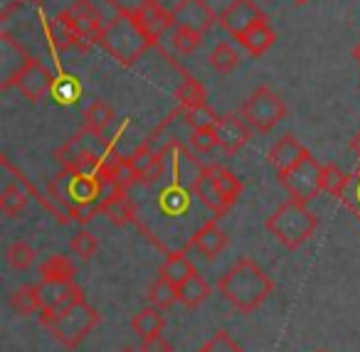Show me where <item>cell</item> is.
<instances>
[{
  "instance_id": "1",
  "label": "cell",
  "mask_w": 360,
  "mask_h": 352,
  "mask_svg": "<svg viewBox=\"0 0 360 352\" xmlns=\"http://www.w3.org/2000/svg\"><path fill=\"white\" fill-rule=\"evenodd\" d=\"M47 195L57 207L70 214L72 222L89 224L96 214H101V202L109 197V188L96 173L62 170L55 180H50Z\"/></svg>"
},
{
  "instance_id": "13",
  "label": "cell",
  "mask_w": 360,
  "mask_h": 352,
  "mask_svg": "<svg viewBox=\"0 0 360 352\" xmlns=\"http://www.w3.org/2000/svg\"><path fill=\"white\" fill-rule=\"evenodd\" d=\"M220 170H222V165H215V163L202 165L195 183H193L195 197L200 200L215 217H225V214L230 212V204L225 202V197H222V193H220V183H217Z\"/></svg>"
},
{
  "instance_id": "39",
  "label": "cell",
  "mask_w": 360,
  "mask_h": 352,
  "mask_svg": "<svg viewBox=\"0 0 360 352\" xmlns=\"http://www.w3.org/2000/svg\"><path fill=\"white\" fill-rule=\"evenodd\" d=\"M200 352H245L235 340L230 337V332L225 330H217L205 345L200 347Z\"/></svg>"
},
{
  "instance_id": "30",
  "label": "cell",
  "mask_w": 360,
  "mask_h": 352,
  "mask_svg": "<svg viewBox=\"0 0 360 352\" xmlns=\"http://www.w3.org/2000/svg\"><path fill=\"white\" fill-rule=\"evenodd\" d=\"M27 197H30V193L22 190L20 185H6L3 193H0V209L8 217H15V214H20L27 207Z\"/></svg>"
},
{
  "instance_id": "3",
  "label": "cell",
  "mask_w": 360,
  "mask_h": 352,
  "mask_svg": "<svg viewBox=\"0 0 360 352\" xmlns=\"http://www.w3.org/2000/svg\"><path fill=\"white\" fill-rule=\"evenodd\" d=\"M104 25L106 22L101 20L91 0H75L65 13L47 22V35H50L55 50L77 47V50L86 52L101 40Z\"/></svg>"
},
{
  "instance_id": "14",
  "label": "cell",
  "mask_w": 360,
  "mask_h": 352,
  "mask_svg": "<svg viewBox=\"0 0 360 352\" xmlns=\"http://www.w3.org/2000/svg\"><path fill=\"white\" fill-rule=\"evenodd\" d=\"M215 131H217V143H220V148L225 150L227 155L240 153L252 138V129H250V124L242 119V114L220 116Z\"/></svg>"
},
{
  "instance_id": "4",
  "label": "cell",
  "mask_w": 360,
  "mask_h": 352,
  "mask_svg": "<svg viewBox=\"0 0 360 352\" xmlns=\"http://www.w3.org/2000/svg\"><path fill=\"white\" fill-rule=\"evenodd\" d=\"M99 45L104 47L116 62L129 67V65H134L148 47H153L155 42L150 40L148 32L141 27L134 11L116 8V15L104 25Z\"/></svg>"
},
{
  "instance_id": "29",
  "label": "cell",
  "mask_w": 360,
  "mask_h": 352,
  "mask_svg": "<svg viewBox=\"0 0 360 352\" xmlns=\"http://www.w3.org/2000/svg\"><path fill=\"white\" fill-rule=\"evenodd\" d=\"M207 62H210L212 70L220 72V74H232V72L240 67V55L232 50V45H227V42H220V45L212 47Z\"/></svg>"
},
{
  "instance_id": "6",
  "label": "cell",
  "mask_w": 360,
  "mask_h": 352,
  "mask_svg": "<svg viewBox=\"0 0 360 352\" xmlns=\"http://www.w3.org/2000/svg\"><path fill=\"white\" fill-rule=\"evenodd\" d=\"M99 322H101L99 311L91 308L89 303H86V298H82L75 306L67 308L65 313H60V315H55L52 320H47L45 327L62 347L75 350V347H79L82 342L91 335V330H94Z\"/></svg>"
},
{
  "instance_id": "12",
  "label": "cell",
  "mask_w": 360,
  "mask_h": 352,
  "mask_svg": "<svg viewBox=\"0 0 360 352\" xmlns=\"http://www.w3.org/2000/svg\"><path fill=\"white\" fill-rule=\"evenodd\" d=\"M266 15L255 0H232L230 6L220 13V27L225 32H230L232 37L240 40L250 27H255L257 22H264Z\"/></svg>"
},
{
  "instance_id": "22",
  "label": "cell",
  "mask_w": 360,
  "mask_h": 352,
  "mask_svg": "<svg viewBox=\"0 0 360 352\" xmlns=\"http://www.w3.org/2000/svg\"><path fill=\"white\" fill-rule=\"evenodd\" d=\"M75 261L70 256H62V254H55V256L45 259L40 263V278L50 283H70L75 281Z\"/></svg>"
},
{
  "instance_id": "41",
  "label": "cell",
  "mask_w": 360,
  "mask_h": 352,
  "mask_svg": "<svg viewBox=\"0 0 360 352\" xmlns=\"http://www.w3.org/2000/svg\"><path fill=\"white\" fill-rule=\"evenodd\" d=\"M141 352H173V345L163 335H153L146 337L143 345H141Z\"/></svg>"
},
{
  "instance_id": "31",
  "label": "cell",
  "mask_w": 360,
  "mask_h": 352,
  "mask_svg": "<svg viewBox=\"0 0 360 352\" xmlns=\"http://www.w3.org/2000/svg\"><path fill=\"white\" fill-rule=\"evenodd\" d=\"M170 45L180 52V55H193L198 47L202 45V32H195L191 27H183V25H175L170 30Z\"/></svg>"
},
{
  "instance_id": "20",
  "label": "cell",
  "mask_w": 360,
  "mask_h": 352,
  "mask_svg": "<svg viewBox=\"0 0 360 352\" xmlns=\"http://www.w3.org/2000/svg\"><path fill=\"white\" fill-rule=\"evenodd\" d=\"M198 273L195 263L186 256V249L183 252H168L165 254V261L160 263L158 276L165 278L168 283H173L175 288H180L186 281H191L193 276Z\"/></svg>"
},
{
  "instance_id": "16",
  "label": "cell",
  "mask_w": 360,
  "mask_h": 352,
  "mask_svg": "<svg viewBox=\"0 0 360 352\" xmlns=\"http://www.w3.org/2000/svg\"><path fill=\"white\" fill-rule=\"evenodd\" d=\"M136 18H139L141 27L148 32V37L153 42H158L165 32H170L175 27V18L170 11H165L158 0H141L136 8Z\"/></svg>"
},
{
  "instance_id": "26",
  "label": "cell",
  "mask_w": 360,
  "mask_h": 352,
  "mask_svg": "<svg viewBox=\"0 0 360 352\" xmlns=\"http://www.w3.org/2000/svg\"><path fill=\"white\" fill-rule=\"evenodd\" d=\"M175 99H178V109L180 111L202 106V104H207V101H205V86H202L198 79H193V77H186V79H183V84L178 86V91H175Z\"/></svg>"
},
{
  "instance_id": "42",
  "label": "cell",
  "mask_w": 360,
  "mask_h": 352,
  "mask_svg": "<svg viewBox=\"0 0 360 352\" xmlns=\"http://www.w3.org/2000/svg\"><path fill=\"white\" fill-rule=\"evenodd\" d=\"M350 150L360 158V131H355L353 138H350Z\"/></svg>"
},
{
  "instance_id": "5",
  "label": "cell",
  "mask_w": 360,
  "mask_h": 352,
  "mask_svg": "<svg viewBox=\"0 0 360 352\" xmlns=\"http://www.w3.org/2000/svg\"><path fill=\"white\" fill-rule=\"evenodd\" d=\"M264 227L286 249H299L314 237L316 227H319V217L309 209V202L291 197L281 207H276L271 217H266Z\"/></svg>"
},
{
  "instance_id": "33",
  "label": "cell",
  "mask_w": 360,
  "mask_h": 352,
  "mask_svg": "<svg viewBox=\"0 0 360 352\" xmlns=\"http://www.w3.org/2000/svg\"><path fill=\"white\" fill-rule=\"evenodd\" d=\"M6 261L11 263L15 271H25V268H30L32 261H35V249L27 242H13L11 247L6 249Z\"/></svg>"
},
{
  "instance_id": "7",
  "label": "cell",
  "mask_w": 360,
  "mask_h": 352,
  "mask_svg": "<svg viewBox=\"0 0 360 352\" xmlns=\"http://www.w3.org/2000/svg\"><path fill=\"white\" fill-rule=\"evenodd\" d=\"M116 141H104L99 133L82 129L75 138H70L60 150H57V163L62 170H79V173H96L101 160L106 158Z\"/></svg>"
},
{
  "instance_id": "44",
  "label": "cell",
  "mask_w": 360,
  "mask_h": 352,
  "mask_svg": "<svg viewBox=\"0 0 360 352\" xmlns=\"http://www.w3.org/2000/svg\"><path fill=\"white\" fill-rule=\"evenodd\" d=\"M119 352H141V350H136V347H121Z\"/></svg>"
},
{
  "instance_id": "9",
  "label": "cell",
  "mask_w": 360,
  "mask_h": 352,
  "mask_svg": "<svg viewBox=\"0 0 360 352\" xmlns=\"http://www.w3.org/2000/svg\"><path fill=\"white\" fill-rule=\"evenodd\" d=\"M55 84H57L55 74H52L40 60L27 57V62L15 72V74L0 82V89H11V86H15L27 101H40L42 96L55 91Z\"/></svg>"
},
{
  "instance_id": "11",
  "label": "cell",
  "mask_w": 360,
  "mask_h": 352,
  "mask_svg": "<svg viewBox=\"0 0 360 352\" xmlns=\"http://www.w3.org/2000/svg\"><path fill=\"white\" fill-rule=\"evenodd\" d=\"M37 298H40V315H37V320L45 325L47 320H52L55 315L65 313L70 306H75L77 301H82L84 291H82L75 281H70V283L40 281V286H37Z\"/></svg>"
},
{
  "instance_id": "28",
  "label": "cell",
  "mask_w": 360,
  "mask_h": 352,
  "mask_svg": "<svg viewBox=\"0 0 360 352\" xmlns=\"http://www.w3.org/2000/svg\"><path fill=\"white\" fill-rule=\"evenodd\" d=\"M11 308L18 313V315H22V318L40 313V298H37V286H20L18 291H13Z\"/></svg>"
},
{
  "instance_id": "21",
  "label": "cell",
  "mask_w": 360,
  "mask_h": 352,
  "mask_svg": "<svg viewBox=\"0 0 360 352\" xmlns=\"http://www.w3.org/2000/svg\"><path fill=\"white\" fill-rule=\"evenodd\" d=\"M274 40H276V32L271 30V25L264 20V22H257L255 27H250V30L240 37V45L245 47L252 57H262L274 45Z\"/></svg>"
},
{
  "instance_id": "19",
  "label": "cell",
  "mask_w": 360,
  "mask_h": 352,
  "mask_svg": "<svg viewBox=\"0 0 360 352\" xmlns=\"http://www.w3.org/2000/svg\"><path fill=\"white\" fill-rule=\"evenodd\" d=\"M101 214L109 217L111 224L116 227H126V224L139 222V209H136L134 200L126 195V190H116L101 202Z\"/></svg>"
},
{
  "instance_id": "40",
  "label": "cell",
  "mask_w": 360,
  "mask_h": 352,
  "mask_svg": "<svg viewBox=\"0 0 360 352\" xmlns=\"http://www.w3.org/2000/svg\"><path fill=\"white\" fill-rule=\"evenodd\" d=\"M52 94L57 96V101H65V104H72L75 99H79L82 86L77 84L75 79H70V77H67V79H60V82H57V84H55V91H52Z\"/></svg>"
},
{
  "instance_id": "17",
  "label": "cell",
  "mask_w": 360,
  "mask_h": 352,
  "mask_svg": "<svg viewBox=\"0 0 360 352\" xmlns=\"http://www.w3.org/2000/svg\"><path fill=\"white\" fill-rule=\"evenodd\" d=\"M306 153H309V148H304L299 138H294L291 133H286V136H281L274 145H271L269 165L276 170V178H279V175H284L286 170L294 168V165L299 163Z\"/></svg>"
},
{
  "instance_id": "2",
  "label": "cell",
  "mask_w": 360,
  "mask_h": 352,
  "mask_svg": "<svg viewBox=\"0 0 360 352\" xmlns=\"http://www.w3.org/2000/svg\"><path fill=\"white\" fill-rule=\"evenodd\" d=\"M217 288L235 311L250 315L274 293V281L266 276L264 268L257 266V261H252L250 256H240L220 278Z\"/></svg>"
},
{
  "instance_id": "34",
  "label": "cell",
  "mask_w": 360,
  "mask_h": 352,
  "mask_svg": "<svg viewBox=\"0 0 360 352\" xmlns=\"http://www.w3.org/2000/svg\"><path fill=\"white\" fill-rule=\"evenodd\" d=\"M180 114L186 116V124L191 126L193 131L195 129H215L217 121H220V116H217L207 104L195 106V109H188V111H180Z\"/></svg>"
},
{
  "instance_id": "15",
  "label": "cell",
  "mask_w": 360,
  "mask_h": 352,
  "mask_svg": "<svg viewBox=\"0 0 360 352\" xmlns=\"http://www.w3.org/2000/svg\"><path fill=\"white\" fill-rule=\"evenodd\" d=\"M173 18L175 25L191 27V30L202 32V35L215 25V20H220V18H215V13L205 0H178V6L173 8Z\"/></svg>"
},
{
  "instance_id": "25",
  "label": "cell",
  "mask_w": 360,
  "mask_h": 352,
  "mask_svg": "<svg viewBox=\"0 0 360 352\" xmlns=\"http://www.w3.org/2000/svg\"><path fill=\"white\" fill-rule=\"evenodd\" d=\"M114 119H116V114H114V109H111V104H106V101L99 99L84 111V129L101 136L111 124H114Z\"/></svg>"
},
{
  "instance_id": "18",
  "label": "cell",
  "mask_w": 360,
  "mask_h": 352,
  "mask_svg": "<svg viewBox=\"0 0 360 352\" xmlns=\"http://www.w3.org/2000/svg\"><path fill=\"white\" fill-rule=\"evenodd\" d=\"M225 247H227V234L217 227V219H210V222L202 224V227L191 237V242H188V249H195V252L202 254L207 261L220 256V254L225 252Z\"/></svg>"
},
{
  "instance_id": "23",
  "label": "cell",
  "mask_w": 360,
  "mask_h": 352,
  "mask_svg": "<svg viewBox=\"0 0 360 352\" xmlns=\"http://www.w3.org/2000/svg\"><path fill=\"white\" fill-rule=\"evenodd\" d=\"M131 327H134L136 332H139L141 337H153V335H160L165 327V315L160 308H143V311H139L134 318H131Z\"/></svg>"
},
{
  "instance_id": "36",
  "label": "cell",
  "mask_w": 360,
  "mask_h": 352,
  "mask_svg": "<svg viewBox=\"0 0 360 352\" xmlns=\"http://www.w3.org/2000/svg\"><path fill=\"white\" fill-rule=\"evenodd\" d=\"M70 249H72V254L75 256H79V259H91L96 254V249H99V242H96V237L91 232H86V229H79V232L72 237V242H70Z\"/></svg>"
},
{
  "instance_id": "32",
  "label": "cell",
  "mask_w": 360,
  "mask_h": 352,
  "mask_svg": "<svg viewBox=\"0 0 360 352\" xmlns=\"http://www.w3.org/2000/svg\"><path fill=\"white\" fill-rule=\"evenodd\" d=\"M348 173H343V170L338 168V165L328 163L323 165V173H321V190L328 195H333V197H340L345 190V185H348Z\"/></svg>"
},
{
  "instance_id": "35",
  "label": "cell",
  "mask_w": 360,
  "mask_h": 352,
  "mask_svg": "<svg viewBox=\"0 0 360 352\" xmlns=\"http://www.w3.org/2000/svg\"><path fill=\"white\" fill-rule=\"evenodd\" d=\"M338 200L350 209V214H355V219L360 222V165L355 168V173L348 178V185H345L343 195H340Z\"/></svg>"
},
{
  "instance_id": "24",
  "label": "cell",
  "mask_w": 360,
  "mask_h": 352,
  "mask_svg": "<svg viewBox=\"0 0 360 352\" xmlns=\"http://www.w3.org/2000/svg\"><path fill=\"white\" fill-rule=\"evenodd\" d=\"M178 298L186 308L195 311L198 306H202V303L210 298V286H207V281L200 276V273H195L191 281H186L178 288Z\"/></svg>"
},
{
  "instance_id": "8",
  "label": "cell",
  "mask_w": 360,
  "mask_h": 352,
  "mask_svg": "<svg viewBox=\"0 0 360 352\" xmlns=\"http://www.w3.org/2000/svg\"><path fill=\"white\" fill-rule=\"evenodd\" d=\"M242 119L250 124L252 131L257 133H269L276 124H281L286 116V104L276 91H271L269 86H257L240 109Z\"/></svg>"
},
{
  "instance_id": "43",
  "label": "cell",
  "mask_w": 360,
  "mask_h": 352,
  "mask_svg": "<svg viewBox=\"0 0 360 352\" xmlns=\"http://www.w3.org/2000/svg\"><path fill=\"white\" fill-rule=\"evenodd\" d=\"M353 60H355V62H358V65H360V42H358V45L353 47Z\"/></svg>"
},
{
  "instance_id": "45",
  "label": "cell",
  "mask_w": 360,
  "mask_h": 352,
  "mask_svg": "<svg viewBox=\"0 0 360 352\" xmlns=\"http://www.w3.org/2000/svg\"><path fill=\"white\" fill-rule=\"evenodd\" d=\"M296 6H304V3H309V0H294Z\"/></svg>"
},
{
  "instance_id": "37",
  "label": "cell",
  "mask_w": 360,
  "mask_h": 352,
  "mask_svg": "<svg viewBox=\"0 0 360 352\" xmlns=\"http://www.w3.org/2000/svg\"><path fill=\"white\" fill-rule=\"evenodd\" d=\"M217 183H220V193H222V197H225V202L230 204H235L237 200H240V195H242V180L237 178L235 173H230V170H225L222 168L220 170V178H217Z\"/></svg>"
},
{
  "instance_id": "38",
  "label": "cell",
  "mask_w": 360,
  "mask_h": 352,
  "mask_svg": "<svg viewBox=\"0 0 360 352\" xmlns=\"http://www.w3.org/2000/svg\"><path fill=\"white\" fill-rule=\"evenodd\" d=\"M191 148L198 153H210L212 148H217V131L215 129H195L191 131Z\"/></svg>"
},
{
  "instance_id": "10",
  "label": "cell",
  "mask_w": 360,
  "mask_h": 352,
  "mask_svg": "<svg viewBox=\"0 0 360 352\" xmlns=\"http://www.w3.org/2000/svg\"><path fill=\"white\" fill-rule=\"evenodd\" d=\"M321 173H323V165H319V160L311 155V150L294 165L291 170H286L284 175H279V183L284 185V190L294 200L301 202H311L321 190Z\"/></svg>"
},
{
  "instance_id": "27",
  "label": "cell",
  "mask_w": 360,
  "mask_h": 352,
  "mask_svg": "<svg viewBox=\"0 0 360 352\" xmlns=\"http://www.w3.org/2000/svg\"><path fill=\"white\" fill-rule=\"evenodd\" d=\"M146 298H148L150 306L160 308V311H168V308L173 306L175 301H180V298H178V288H175L173 283L165 281V278H160V276L148 286V291H146Z\"/></svg>"
}]
</instances>
